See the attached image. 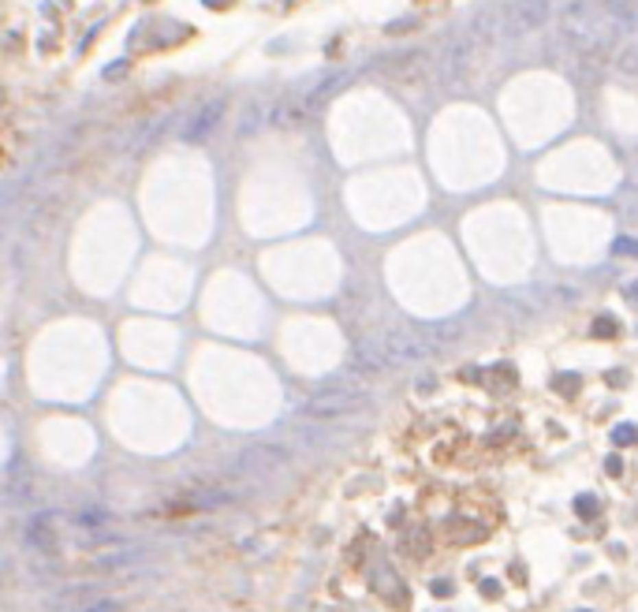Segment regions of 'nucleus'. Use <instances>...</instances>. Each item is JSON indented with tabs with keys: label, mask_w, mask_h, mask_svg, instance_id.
Wrapping results in <instances>:
<instances>
[{
	"label": "nucleus",
	"mask_w": 638,
	"mask_h": 612,
	"mask_svg": "<svg viewBox=\"0 0 638 612\" xmlns=\"http://www.w3.org/2000/svg\"><path fill=\"white\" fill-rule=\"evenodd\" d=\"M344 82H351V71H336V75H321V79H310L303 82L299 90H287L276 97V116L273 123H303L310 120V116L321 113V105H325L333 93L344 90Z\"/></svg>",
	"instance_id": "f257e3e1"
},
{
	"label": "nucleus",
	"mask_w": 638,
	"mask_h": 612,
	"mask_svg": "<svg viewBox=\"0 0 638 612\" xmlns=\"http://www.w3.org/2000/svg\"><path fill=\"white\" fill-rule=\"evenodd\" d=\"M552 19L549 0H500L497 4V23H500V41H519L526 34L541 30Z\"/></svg>",
	"instance_id": "f03ea898"
},
{
	"label": "nucleus",
	"mask_w": 638,
	"mask_h": 612,
	"mask_svg": "<svg viewBox=\"0 0 638 612\" xmlns=\"http://www.w3.org/2000/svg\"><path fill=\"white\" fill-rule=\"evenodd\" d=\"M373 340H377L388 366H411V362H425L433 355V336L418 333V329H388Z\"/></svg>",
	"instance_id": "7ed1b4c3"
},
{
	"label": "nucleus",
	"mask_w": 638,
	"mask_h": 612,
	"mask_svg": "<svg viewBox=\"0 0 638 612\" xmlns=\"http://www.w3.org/2000/svg\"><path fill=\"white\" fill-rule=\"evenodd\" d=\"M373 67H377L381 75H388V79L403 82V86H429V82H437V64H433L429 49H407V53H392L388 60H377Z\"/></svg>",
	"instance_id": "20e7f679"
},
{
	"label": "nucleus",
	"mask_w": 638,
	"mask_h": 612,
	"mask_svg": "<svg viewBox=\"0 0 638 612\" xmlns=\"http://www.w3.org/2000/svg\"><path fill=\"white\" fill-rule=\"evenodd\" d=\"M370 403V396L355 385H329L321 392H314L310 399L303 403V414L306 419H340V414H351L359 407Z\"/></svg>",
	"instance_id": "39448f33"
},
{
	"label": "nucleus",
	"mask_w": 638,
	"mask_h": 612,
	"mask_svg": "<svg viewBox=\"0 0 638 612\" xmlns=\"http://www.w3.org/2000/svg\"><path fill=\"white\" fill-rule=\"evenodd\" d=\"M224 113H228V97H224V93H213V97L198 101V105L183 116V123H180V142H187V146L206 142L209 131L220 123V116H224Z\"/></svg>",
	"instance_id": "423d86ee"
},
{
	"label": "nucleus",
	"mask_w": 638,
	"mask_h": 612,
	"mask_svg": "<svg viewBox=\"0 0 638 612\" xmlns=\"http://www.w3.org/2000/svg\"><path fill=\"white\" fill-rule=\"evenodd\" d=\"M292 463V452L280 445H250L239 456H232L228 471L232 474H269V471H284Z\"/></svg>",
	"instance_id": "0eeeda50"
},
{
	"label": "nucleus",
	"mask_w": 638,
	"mask_h": 612,
	"mask_svg": "<svg viewBox=\"0 0 638 612\" xmlns=\"http://www.w3.org/2000/svg\"><path fill=\"white\" fill-rule=\"evenodd\" d=\"M276 116V97H269V93H258V97L246 101L243 116H239V127H235V134L239 139H254V134L261 131L265 123H273Z\"/></svg>",
	"instance_id": "6e6552de"
},
{
	"label": "nucleus",
	"mask_w": 638,
	"mask_h": 612,
	"mask_svg": "<svg viewBox=\"0 0 638 612\" xmlns=\"http://www.w3.org/2000/svg\"><path fill=\"white\" fill-rule=\"evenodd\" d=\"M101 598V582H75L49 598V612H79Z\"/></svg>",
	"instance_id": "1a4fd4ad"
},
{
	"label": "nucleus",
	"mask_w": 638,
	"mask_h": 612,
	"mask_svg": "<svg viewBox=\"0 0 638 612\" xmlns=\"http://www.w3.org/2000/svg\"><path fill=\"white\" fill-rule=\"evenodd\" d=\"M139 560H146V549L142 545H116L113 552H101V556H93V572H123V567L139 564Z\"/></svg>",
	"instance_id": "9d476101"
},
{
	"label": "nucleus",
	"mask_w": 638,
	"mask_h": 612,
	"mask_svg": "<svg viewBox=\"0 0 638 612\" xmlns=\"http://www.w3.org/2000/svg\"><path fill=\"white\" fill-rule=\"evenodd\" d=\"M105 523H113V515H108L105 508H82V512H75V526H82V530L105 526Z\"/></svg>",
	"instance_id": "9b49d317"
},
{
	"label": "nucleus",
	"mask_w": 638,
	"mask_h": 612,
	"mask_svg": "<svg viewBox=\"0 0 638 612\" xmlns=\"http://www.w3.org/2000/svg\"><path fill=\"white\" fill-rule=\"evenodd\" d=\"M619 213H624L627 228H635L638 232V183H631V191L624 194V209H619Z\"/></svg>",
	"instance_id": "f8f14e48"
},
{
	"label": "nucleus",
	"mask_w": 638,
	"mask_h": 612,
	"mask_svg": "<svg viewBox=\"0 0 638 612\" xmlns=\"http://www.w3.org/2000/svg\"><path fill=\"white\" fill-rule=\"evenodd\" d=\"M612 254H619V258H638V239H627V235H619V239L612 243Z\"/></svg>",
	"instance_id": "ddd939ff"
},
{
	"label": "nucleus",
	"mask_w": 638,
	"mask_h": 612,
	"mask_svg": "<svg viewBox=\"0 0 638 612\" xmlns=\"http://www.w3.org/2000/svg\"><path fill=\"white\" fill-rule=\"evenodd\" d=\"M79 612H120V601H116V598H97L93 605L79 609Z\"/></svg>",
	"instance_id": "4468645a"
},
{
	"label": "nucleus",
	"mask_w": 638,
	"mask_h": 612,
	"mask_svg": "<svg viewBox=\"0 0 638 612\" xmlns=\"http://www.w3.org/2000/svg\"><path fill=\"white\" fill-rule=\"evenodd\" d=\"M612 440H616V445H635L638 429L635 426H616V429H612Z\"/></svg>",
	"instance_id": "2eb2a0df"
},
{
	"label": "nucleus",
	"mask_w": 638,
	"mask_h": 612,
	"mask_svg": "<svg viewBox=\"0 0 638 612\" xmlns=\"http://www.w3.org/2000/svg\"><path fill=\"white\" fill-rule=\"evenodd\" d=\"M575 512L582 515V519H590V515H598V500H593V497H578L575 500Z\"/></svg>",
	"instance_id": "dca6fc26"
},
{
	"label": "nucleus",
	"mask_w": 638,
	"mask_h": 612,
	"mask_svg": "<svg viewBox=\"0 0 638 612\" xmlns=\"http://www.w3.org/2000/svg\"><path fill=\"white\" fill-rule=\"evenodd\" d=\"M593 336H616V321H612V318H598V321H593Z\"/></svg>",
	"instance_id": "f3484780"
},
{
	"label": "nucleus",
	"mask_w": 638,
	"mask_h": 612,
	"mask_svg": "<svg viewBox=\"0 0 638 612\" xmlns=\"http://www.w3.org/2000/svg\"><path fill=\"white\" fill-rule=\"evenodd\" d=\"M556 388H560V392H575L578 381H575V377H560V381H556Z\"/></svg>",
	"instance_id": "a211bd4d"
},
{
	"label": "nucleus",
	"mask_w": 638,
	"mask_h": 612,
	"mask_svg": "<svg viewBox=\"0 0 638 612\" xmlns=\"http://www.w3.org/2000/svg\"><path fill=\"white\" fill-rule=\"evenodd\" d=\"M605 471L612 474V478H616V474L624 471V467H619V456H609V459H605Z\"/></svg>",
	"instance_id": "6ab92c4d"
},
{
	"label": "nucleus",
	"mask_w": 638,
	"mask_h": 612,
	"mask_svg": "<svg viewBox=\"0 0 638 612\" xmlns=\"http://www.w3.org/2000/svg\"><path fill=\"white\" fill-rule=\"evenodd\" d=\"M624 295H627L631 303H638V280H635V284H627V292H624Z\"/></svg>",
	"instance_id": "aec40b11"
},
{
	"label": "nucleus",
	"mask_w": 638,
	"mask_h": 612,
	"mask_svg": "<svg viewBox=\"0 0 638 612\" xmlns=\"http://www.w3.org/2000/svg\"><path fill=\"white\" fill-rule=\"evenodd\" d=\"M631 183H638V176H635V180H631Z\"/></svg>",
	"instance_id": "412c9836"
}]
</instances>
